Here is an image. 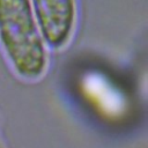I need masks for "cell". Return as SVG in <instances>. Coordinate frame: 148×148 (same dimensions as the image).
<instances>
[{"label":"cell","instance_id":"cell-1","mask_svg":"<svg viewBox=\"0 0 148 148\" xmlns=\"http://www.w3.org/2000/svg\"><path fill=\"white\" fill-rule=\"evenodd\" d=\"M0 43L14 71L36 80L47 68V50L31 0H0Z\"/></svg>","mask_w":148,"mask_h":148},{"label":"cell","instance_id":"cell-2","mask_svg":"<svg viewBox=\"0 0 148 148\" xmlns=\"http://www.w3.org/2000/svg\"><path fill=\"white\" fill-rule=\"evenodd\" d=\"M32 9L45 43L65 47L72 39L77 20L76 0H31Z\"/></svg>","mask_w":148,"mask_h":148}]
</instances>
